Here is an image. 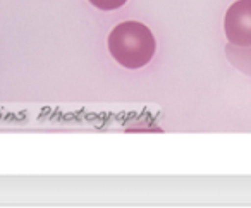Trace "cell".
<instances>
[{"mask_svg":"<svg viewBox=\"0 0 251 208\" xmlns=\"http://www.w3.org/2000/svg\"><path fill=\"white\" fill-rule=\"evenodd\" d=\"M224 29L229 43L251 47V0H237L230 5L224 19Z\"/></svg>","mask_w":251,"mask_h":208,"instance_id":"cell-2","label":"cell"},{"mask_svg":"<svg viewBox=\"0 0 251 208\" xmlns=\"http://www.w3.org/2000/svg\"><path fill=\"white\" fill-rule=\"evenodd\" d=\"M126 2L127 0H90V4L100 11H115V9L122 7Z\"/></svg>","mask_w":251,"mask_h":208,"instance_id":"cell-4","label":"cell"},{"mask_svg":"<svg viewBox=\"0 0 251 208\" xmlns=\"http://www.w3.org/2000/svg\"><path fill=\"white\" fill-rule=\"evenodd\" d=\"M153 33L138 21H126L117 25L108 36V50L112 57L127 69H140L147 66L155 55Z\"/></svg>","mask_w":251,"mask_h":208,"instance_id":"cell-1","label":"cell"},{"mask_svg":"<svg viewBox=\"0 0 251 208\" xmlns=\"http://www.w3.org/2000/svg\"><path fill=\"white\" fill-rule=\"evenodd\" d=\"M226 53L232 66L251 76V47H237L229 43L226 47Z\"/></svg>","mask_w":251,"mask_h":208,"instance_id":"cell-3","label":"cell"}]
</instances>
